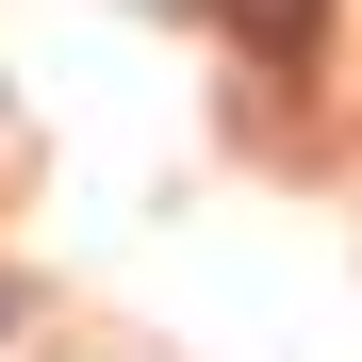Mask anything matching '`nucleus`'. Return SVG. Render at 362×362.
<instances>
[{
	"mask_svg": "<svg viewBox=\"0 0 362 362\" xmlns=\"http://www.w3.org/2000/svg\"><path fill=\"white\" fill-rule=\"evenodd\" d=\"M214 17H230V33H247V49H264V66H296V49H313V33H329V0H214Z\"/></svg>",
	"mask_w": 362,
	"mask_h": 362,
	"instance_id": "f257e3e1",
	"label": "nucleus"
}]
</instances>
